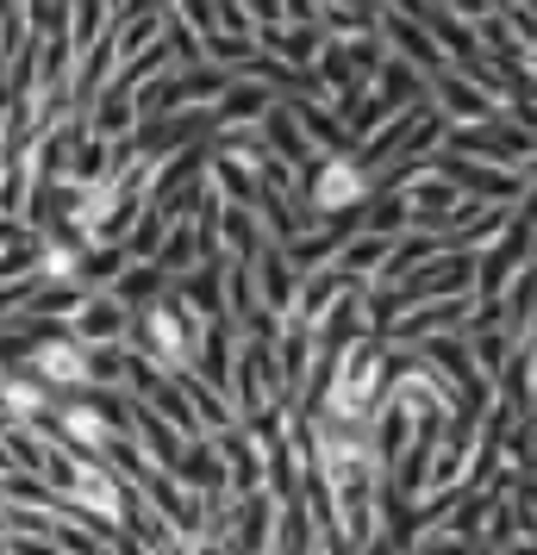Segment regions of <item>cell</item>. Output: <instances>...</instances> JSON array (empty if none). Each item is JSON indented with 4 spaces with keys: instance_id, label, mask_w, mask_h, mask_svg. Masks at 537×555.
I'll return each mask as SVG.
<instances>
[{
    "instance_id": "cell-1",
    "label": "cell",
    "mask_w": 537,
    "mask_h": 555,
    "mask_svg": "<svg viewBox=\"0 0 537 555\" xmlns=\"http://www.w3.org/2000/svg\"><path fill=\"white\" fill-rule=\"evenodd\" d=\"M276 518H282V500H276L269 487H263V493H238V500H231V525H226V550L231 555H269Z\"/></svg>"
}]
</instances>
